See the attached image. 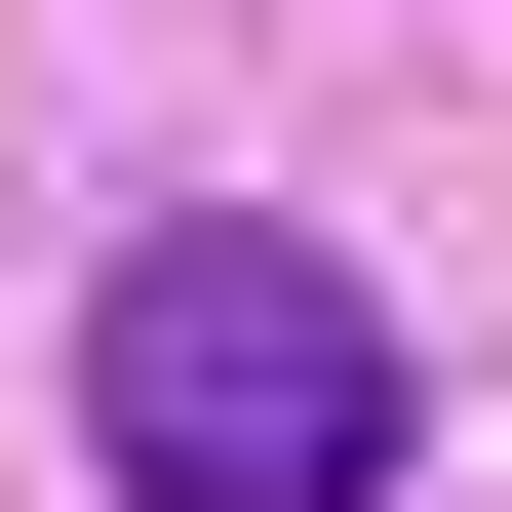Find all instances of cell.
<instances>
[{
  "mask_svg": "<svg viewBox=\"0 0 512 512\" xmlns=\"http://www.w3.org/2000/svg\"><path fill=\"white\" fill-rule=\"evenodd\" d=\"M79 434H119V512H394V316L316 237H119Z\"/></svg>",
  "mask_w": 512,
  "mask_h": 512,
  "instance_id": "obj_1",
  "label": "cell"
}]
</instances>
